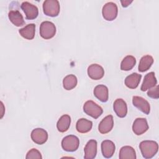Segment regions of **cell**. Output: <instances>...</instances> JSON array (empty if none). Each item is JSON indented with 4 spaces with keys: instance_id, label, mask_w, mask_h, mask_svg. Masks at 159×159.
<instances>
[{
    "instance_id": "1",
    "label": "cell",
    "mask_w": 159,
    "mask_h": 159,
    "mask_svg": "<svg viewBox=\"0 0 159 159\" xmlns=\"http://www.w3.org/2000/svg\"><path fill=\"white\" fill-rule=\"evenodd\" d=\"M139 148L145 158H152L158 150L157 142L153 140H143L139 144Z\"/></svg>"
},
{
    "instance_id": "2",
    "label": "cell",
    "mask_w": 159,
    "mask_h": 159,
    "mask_svg": "<svg viewBox=\"0 0 159 159\" xmlns=\"http://www.w3.org/2000/svg\"><path fill=\"white\" fill-rule=\"evenodd\" d=\"M43 13L50 17H56L59 14L60 6L57 0H46L43 3Z\"/></svg>"
},
{
    "instance_id": "3",
    "label": "cell",
    "mask_w": 159,
    "mask_h": 159,
    "mask_svg": "<svg viewBox=\"0 0 159 159\" xmlns=\"http://www.w3.org/2000/svg\"><path fill=\"white\" fill-rule=\"evenodd\" d=\"M80 145L79 139L74 135L65 137L61 140V147L66 152H73L76 151Z\"/></svg>"
},
{
    "instance_id": "4",
    "label": "cell",
    "mask_w": 159,
    "mask_h": 159,
    "mask_svg": "<svg viewBox=\"0 0 159 159\" xmlns=\"http://www.w3.org/2000/svg\"><path fill=\"white\" fill-rule=\"evenodd\" d=\"M83 111L88 116L94 119H98L103 112L101 106L91 100L87 101L83 105Z\"/></svg>"
},
{
    "instance_id": "5",
    "label": "cell",
    "mask_w": 159,
    "mask_h": 159,
    "mask_svg": "<svg viewBox=\"0 0 159 159\" xmlns=\"http://www.w3.org/2000/svg\"><path fill=\"white\" fill-rule=\"evenodd\" d=\"M56 27L50 21H43L40 25V35L44 39H50L55 36Z\"/></svg>"
},
{
    "instance_id": "6",
    "label": "cell",
    "mask_w": 159,
    "mask_h": 159,
    "mask_svg": "<svg viewBox=\"0 0 159 159\" xmlns=\"http://www.w3.org/2000/svg\"><path fill=\"white\" fill-rule=\"evenodd\" d=\"M118 13V8L116 5L113 2H108L106 3L102 9V16L106 20L112 21L114 20Z\"/></svg>"
},
{
    "instance_id": "7",
    "label": "cell",
    "mask_w": 159,
    "mask_h": 159,
    "mask_svg": "<svg viewBox=\"0 0 159 159\" xmlns=\"http://www.w3.org/2000/svg\"><path fill=\"white\" fill-rule=\"evenodd\" d=\"M21 9L25 15V17L28 20L35 19L39 15V9L37 7L29 2L25 1L21 4Z\"/></svg>"
},
{
    "instance_id": "8",
    "label": "cell",
    "mask_w": 159,
    "mask_h": 159,
    "mask_svg": "<svg viewBox=\"0 0 159 159\" xmlns=\"http://www.w3.org/2000/svg\"><path fill=\"white\" fill-rule=\"evenodd\" d=\"M30 137L34 143L38 145H42L47 142L48 135L47 132L45 129L36 128L33 129L31 132Z\"/></svg>"
},
{
    "instance_id": "9",
    "label": "cell",
    "mask_w": 159,
    "mask_h": 159,
    "mask_svg": "<svg viewBox=\"0 0 159 159\" xmlns=\"http://www.w3.org/2000/svg\"><path fill=\"white\" fill-rule=\"evenodd\" d=\"M149 128L145 118H137L132 125V130L137 135H140L146 132Z\"/></svg>"
},
{
    "instance_id": "10",
    "label": "cell",
    "mask_w": 159,
    "mask_h": 159,
    "mask_svg": "<svg viewBox=\"0 0 159 159\" xmlns=\"http://www.w3.org/2000/svg\"><path fill=\"white\" fill-rule=\"evenodd\" d=\"M88 75L92 80H98L104 76V70L98 64H91L88 68Z\"/></svg>"
},
{
    "instance_id": "11",
    "label": "cell",
    "mask_w": 159,
    "mask_h": 159,
    "mask_svg": "<svg viewBox=\"0 0 159 159\" xmlns=\"http://www.w3.org/2000/svg\"><path fill=\"white\" fill-rule=\"evenodd\" d=\"M133 105L145 114H149L150 106L149 102L143 98L135 96L132 98Z\"/></svg>"
},
{
    "instance_id": "12",
    "label": "cell",
    "mask_w": 159,
    "mask_h": 159,
    "mask_svg": "<svg viewBox=\"0 0 159 159\" xmlns=\"http://www.w3.org/2000/svg\"><path fill=\"white\" fill-rule=\"evenodd\" d=\"M113 109L116 115L120 118L125 117L127 114V104L125 101L121 98L116 99L113 104Z\"/></svg>"
},
{
    "instance_id": "13",
    "label": "cell",
    "mask_w": 159,
    "mask_h": 159,
    "mask_svg": "<svg viewBox=\"0 0 159 159\" xmlns=\"http://www.w3.org/2000/svg\"><path fill=\"white\" fill-rule=\"evenodd\" d=\"M114 119L112 115H108L106 116L100 122L98 125V130L102 134L109 133L113 128Z\"/></svg>"
},
{
    "instance_id": "14",
    "label": "cell",
    "mask_w": 159,
    "mask_h": 159,
    "mask_svg": "<svg viewBox=\"0 0 159 159\" xmlns=\"http://www.w3.org/2000/svg\"><path fill=\"white\" fill-rule=\"evenodd\" d=\"M84 156L85 159H93L96 157L97 154V142L96 140L92 139L89 140L86 144L84 148Z\"/></svg>"
},
{
    "instance_id": "15",
    "label": "cell",
    "mask_w": 159,
    "mask_h": 159,
    "mask_svg": "<svg viewBox=\"0 0 159 159\" xmlns=\"http://www.w3.org/2000/svg\"><path fill=\"white\" fill-rule=\"evenodd\" d=\"M116 150L114 143L109 140H105L101 143V152L104 157L109 158H111Z\"/></svg>"
},
{
    "instance_id": "16",
    "label": "cell",
    "mask_w": 159,
    "mask_h": 159,
    "mask_svg": "<svg viewBox=\"0 0 159 159\" xmlns=\"http://www.w3.org/2000/svg\"><path fill=\"white\" fill-rule=\"evenodd\" d=\"M157 80L154 72H150L147 73L143 79V83L141 85L140 89L142 91H145L157 85Z\"/></svg>"
},
{
    "instance_id": "17",
    "label": "cell",
    "mask_w": 159,
    "mask_h": 159,
    "mask_svg": "<svg viewBox=\"0 0 159 159\" xmlns=\"http://www.w3.org/2000/svg\"><path fill=\"white\" fill-rule=\"evenodd\" d=\"M94 95L96 98L102 102H106L108 101L109 91L106 86L104 84H99L94 89Z\"/></svg>"
},
{
    "instance_id": "18",
    "label": "cell",
    "mask_w": 159,
    "mask_h": 159,
    "mask_svg": "<svg viewBox=\"0 0 159 159\" xmlns=\"http://www.w3.org/2000/svg\"><path fill=\"white\" fill-rule=\"evenodd\" d=\"M8 17L10 21L16 26L20 27L25 24L24 17L18 10H11L8 13Z\"/></svg>"
},
{
    "instance_id": "19",
    "label": "cell",
    "mask_w": 159,
    "mask_h": 159,
    "mask_svg": "<svg viewBox=\"0 0 159 159\" xmlns=\"http://www.w3.org/2000/svg\"><path fill=\"white\" fill-rule=\"evenodd\" d=\"M93 127V122L84 118H81L78 120L76 124V130L81 134H85L89 132Z\"/></svg>"
},
{
    "instance_id": "20",
    "label": "cell",
    "mask_w": 159,
    "mask_h": 159,
    "mask_svg": "<svg viewBox=\"0 0 159 159\" xmlns=\"http://www.w3.org/2000/svg\"><path fill=\"white\" fill-rule=\"evenodd\" d=\"M141 78V75L137 73H133L125 78V84L130 89H135L139 86Z\"/></svg>"
},
{
    "instance_id": "21",
    "label": "cell",
    "mask_w": 159,
    "mask_h": 159,
    "mask_svg": "<svg viewBox=\"0 0 159 159\" xmlns=\"http://www.w3.org/2000/svg\"><path fill=\"white\" fill-rule=\"evenodd\" d=\"M20 35L24 39L27 40H32L35 37V25L34 24H29L20 29L19 30Z\"/></svg>"
},
{
    "instance_id": "22",
    "label": "cell",
    "mask_w": 159,
    "mask_h": 159,
    "mask_svg": "<svg viewBox=\"0 0 159 159\" xmlns=\"http://www.w3.org/2000/svg\"><path fill=\"white\" fill-rule=\"evenodd\" d=\"M71 117L68 114L61 116L57 123V128L60 132H65L67 131L70 126Z\"/></svg>"
},
{
    "instance_id": "23",
    "label": "cell",
    "mask_w": 159,
    "mask_h": 159,
    "mask_svg": "<svg viewBox=\"0 0 159 159\" xmlns=\"http://www.w3.org/2000/svg\"><path fill=\"white\" fill-rule=\"evenodd\" d=\"M119 157L120 159H135L136 153L134 148L130 146H124L120 151Z\"/></svg>"
},
{
    "instance_id": "24",
    "label": "cell",
    "mask_w": 159,
    "mask_h": 159,
    "mask_svg": "<svg viewBox=\"0 0 159 159\" xmlns=\"http://www.w3.org/2000/svg\"><path fill=\"white\" fill-rule=\"evenodd\" d=\"M153 63V58L151 55H146L143 56L139 64L138 69L140 72H144L149 70Z\"/></svg>"
},
{
    "instance_id": "25",
    "label": "cell",
    "mask_w": 159,
    "mask_h": 159,
    "mask_svg": "<svg viewBox=\"0 0 159 159\" xmlns=\"http://www.w3.org/2000/svg\"><path fill=\"white\" fill-rule=\"evenodd\" d=\"M135 63V58L132 55H127L122 60L120 63V69L122 71H129L134 68Z\"/></svg>"
},
{
    "instance_id": "26",
    "label": "cell",
    "mask_w": 159,
    "mask_h": 159,
    "mask_svg": "<svg viewBox=\"0 0 159 159\" xmlns=\"http://www.w3.org/2000/svg\"><path fill=\"white\" fill-rule=\"evenodd\" d=\"M77 78L74 75H68L63 80V86L66 90H71L77 84Z\"/></svg>"
},
{
    "instance_id": "27",
    "label": "cell",
    "mask_w": 159,
    "mask_h": 159,
    "mask_svg": "<svg viewBox=\"0 0 159 159\" xmlns=\"http://www.w3.org/2000/svg\"><path fill=\"white\" fill-rule=\"evenodd\" d=\"M26 159H42V156L40 152L36 148H32L30 150L25 157Z\"/></svg>"
},
{
    "instance_id": "28",
    "label": "cell",
    "mask_w": 159,
    "mask_h": 159,
    "mask_svg": "<svg viewBox=\"0 0 159 159\" xmlns=\"http://www.w3.org/2000/svg\"><path fill=\"white\" fill-rule=\"evenodd\" d=\"M147 95L151 98L158 99L159 98L158 94V86L156 85L155 86L148 89L147 92Z\"/></svg>"
},
{
    "instance_id": "29",
    "label": "cell",
    "mask_w": 159,
    "mask_h": 159,
    "mask_svg": "<svg viewBox=\"0 0 159 159\" xmlns=\"http://www.w3.org/2000/svg\"><path fill=\"white\" fill-rule=\"evenodd\" d=\"M132 2H133V1H129V0H122V1H120L122 6L124 7H126L129 6V5Z\"/></svg>"
},
{
    "instance_id": "30",
    "label": "cell",
    "mask_w": 159,
    "mask_h": 159,
    "mask_svg": "<svg viewBox=\"0 0 159 159\" xmlns=\"http://www.w3.org/2000/svg\"><path fill=\"white\" fill-rule=\"evenodd\" d=\"M1 111H2V112H1V119L3 117V115H4V105H3V103H2V102H1Z\"/></svg>"
}]
</instances>
